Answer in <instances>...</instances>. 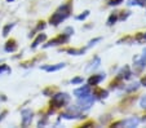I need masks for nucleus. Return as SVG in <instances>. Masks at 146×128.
<instances>
[{"label":"nucleus","mask_w":146,"mask_h":128,"mask_svg":"<svg viewBox=\"0 0 146 128\" xmlns=\"http://www.w3.org/2000/svg\"><path fill=\"white\" fill-rule=\"evenodd\" d=\"M100 40H101V38H97V39H94V40H91V42L88 43V48H89V47H92V45H94L97 42H100Z\"/></svg>","instance_id":"a878e982"},{"label":"nucleus","mask_w":146,"mask_h":128,"mask_svg":"<svg viewBox=\"0 0 146 128\" xmlns=\"http://www.w3.org/2000/svg\"><path fill=\"white\" fill-rule=\"evenodd\" d=\"M131 75H132V72H131V69H129V66H124V67H121L120 69V71L118 72V78L120 79H129L131 78Z\"/></svg>","instance_id":"1a4fd4ad"},{"label":"nucleus","mask_w":146,"mask_h":128,"mask_svg":"<svg viewBox=\"0 0 146 128\" xmlns=\"http://www.w3.org/2000/svg\"><path fill=\"white\" fill-rule=\"evenodd\" d=\"M143 40H146V34H143Z\"/></svg>","instance_id":"c756f323"},{"label":"nucleus","mask_w":146,"mask_h":128,"mask_svg":"<svg viewBox=\"0 0 146 128\" xmlns=\"http://www.w3.org/2000/svg\"><path fill=\"white\" fill-rule=\"evenodd\" d=\"M21 115H22V125H23V127L30 125L31 122H33V115H34L33 111H31V110H29V109H25V110H22Z\"/></svg>","instance_id":"0eeeda50"},{"label":"nucleus","mask_w":146,"mask_h":128,"mask_svg":"<svg viewBox=\"0 0 146 128\" xmlns=\"http://www.w3.org/2000/svg\"><path fill=\"white\" fill-rule=\"evenodd\" d=\"M65 52L70 53V54H74V56H79V54H83L86 52V49H75V48H70V49H65Z\"/></svg>","instance_id":"dca6fc26"},{"label":"nucleus","mask_w":146,"mask_h":128,"mask_svg":"<svg viewBox=\"0 0 146 128\" xmlns=\"http://www.w3.org/2000/svg\"><path fill=\"white\" fill-rule=\"evenodd\" d=\"M118 18H119V16H118V13H113L110 17H109V20H108V25L109 26H113L114 23L118 21Z\"/></svg>","instance_id":"f3484780"},{"label":"nucleus","mask_w":146,"mask_h":128,"mask_svg":"<svg viewBox=\"0 0 146 128\" xmlns=\"http://www.w3.org/2000/svg\"><path fill=\"white\" fill-rule=\"evenodd\" d=\"M45 39H47V35H45V34H39V35L36 36V39L34 40V43H33V45H31V48H36L39 44H40V43L44 42Z\"/></svg>","instance_id":"ddd939ff"},{"label":"nucleus","mask_w":146,"mask_h":128,"mask_svg":"<svg viewBox=\"0 0 146 128\" xmlns=\"http://www.w3.org/2000/svg\"><path fill=\"white\" fill-rule=\"evenodd\" d=\"M100 64H101V60H100V57H94L93 61H92L91 64H89V66H87L86 71H87V72H89V71H92V70H96L97 67L100 66Z\"/></svg>","instance_id":"9b49d317"},{"label":"nucleus","mask_w":146,"mask_h":128,"mask_svg":"<svg viewBox=\"0 0 146 128\" xmlns=\"http://www.w3.org/2000/svg\"><path fill=\"white\" fill-rule=\"evenodd\" d=\"M61 117L65 118V119H78V118H83L78 107H70V109H67L65 113H62V115H61Z\"/></svg>","instance_id":"20e7f679"},{"label":"nucleus","mask_w":146,"mask_h":128,"mask_svg":"<svg viewBox=\"0 0 146 128\" xmlns=\"http://www.w3.org/2000/svg\"><path fill=\"white\" fill-rule=\"evenodd\" d=\"M62 67H65V64H57V65H52V66H43L41 69L48 72H52V71H58V70H61Z\"/></svg>","instance_id":"f8f14e48"},{"label":"nucleus","mask_w":146,"mask_h":128,"mask_svg":"<svg viewBox=\"0 0 146 128\" xmlns=\"http://www.w3.org/2000/svg\"><path fill=\"white\" fill-rule=\"evenodd\" d=\"M123 0H110L109 1V5H119Z\"/></svg>","instance_id":"b1692460"},{"label":"nucleus","mask_w":146,"mask_h":128,"mask_svg":"<svg viewBox=\"0 0 146 128\" xmlns=\"http://www.w3.org/2000/svg\"><path fill=\"white\" fill-rule=\"evenodd\" d=\"M129 5H145L146 0H129Z\"/></svg>","instance_id":"a211bd4d"},{"label":"nucleus","mask_w":146,"mask_h":128,"mask_svg":"<svg viewBox=\"0 0 146 128\" xmlns=\"http://www.w3.org/2000/svg\"><path fill=\"white\" fill-rule=\"evenodd\" d=\"M141 84H142L143 87H146V76H145V78H142V80H141Z\"/></svg>","instance_id":"cd10ccee"},{"label":"nucleus","mask_w":146,"mask_h":128,"mask_svg":"<svg viewBox=\"0 0 146 128\" xmlns=\"http://www.w3.org/2000/svg\"><path fill=\"white\" fill-rule=\"evenodd\" d=\"M70 100V96L67 95V93H57V95H54L52 97V100H50V106H53V107H62V106L67 105V102H69Z\"/></svg>","instance_id":"f03ea898"},{"label":"nucleus","mask_w":146,"mask_h":128,"mask_svg":"<svg viewBox=\"0 0 146 128\" xmlns=\"http://www.w3.org/2000/svg\"><path fill=\"white\" fill-rule=\"evenodd\" d=\"M13 23H9V25H7V26H4V29H3V35L4 36H7L9 34V31L12 30V29H13Z\"/></svg>","instance_id":"6ab92c4d"},{"label":"nucleus","mask_w":146,"mask_h":128,"mask_svg":"<svg viewBox=\"0 0 146 128\" xmlns=\"http://www.w3.org/2000/svg\"><path fill=\"white\" fill-rule=\"evenodd\" d=\"M74 95L76 96V97H83V96L91 95V87L89 86L80 87V88H78V89H75L74 91Z\"/></svg>","instance_id":"6e6552de"},{"label":"nucleus","mask_w":146,"mask_h":128,"mask_svg":"<svg viewBox=\"0 0 146 128\" xmlns=\"http://www.w3.org/2000/svg\"><path fill=\"white\" fill-rule=\"evenodd\" d=\"M88 16H89V11H86V12H84V13H83V14H79V16L76 17V20H78V21L86 20V18H87V17H88Z\"/></svg>","instance_id":"412c9836"},{"label":"nucleus","mask_w":146,"mask_h":128,"mask_svg":"<svg viewBox=\"0 0 146 128\" xmlns=\"http://www.w3.org/2000/svg\"><path fill=\"white\" fill-rule=\"evenodd\" d=\"M72 84H79V83H83V78H74L71 80Z\"/></svg>","instance_id":"393cba45"},{"label":"nucleus","mask_w":146,"mask_h":128,"mask_svg":"<svg viewBox=\"0 0 146 128\" xmlns=\"http://www.w3.org/2000/svg\"><path fill=\"white\" fill-rule=\"evenodd\" d=\"M138 123H140L138 118L132 117V118H128V119H125V120H120V122L114 123L113 127H128V128H132V127H136Z\"/></svg>","instance_id":"7ed1b4c3"},{"label":"nucleus","mask_w":146,"mask_h":128,"mask_svg":"<svg viewBox=\"0 0 146 128\" xmlns=\"http://www.w3.org/2000/svg\"><path fill=\"white\" fill-rule=\"evenodd\" d=\"M65 34H66V35H71V34H74V30H72V29L71 27H67L66 29V30H65Z\"/></svg>","instance_id":"bb28decb"},{"label":"nucleus","mask_w":146,"mask_h":128,"mask_svg":"<svg viewBox=\"0 0 146 128\" xmlns=\"http://www.w3.org/2000/svg\"><path fill=\"white\" fill-rule=\"evenodd\" d=\"M93 96L98 98H106L108 97V91H104V89H100V88H96L93 91Z\"/></svg>","instance_id":"2eb2a0df"},{"label":"nucleus","mask_w":146,"mask_h":128,"mask_svg":"<svg viewBox=\"0 0 146 128\" xmlns=\"http://www.w3.org/2000/svg\"><path fill=\"white\" fill-rule=\"evenodd\" d=\"M140 106H141L142 109H145V110H146V95L140 100Z\"/></svg>","instance_id":"5701e85b"},{"label":"nucleus","mask_w":146,"mask_h":128,"mask_svg":"<svg viewBox=\"0 0 146 128\" xmlns=\"http://www.w3.org/2000/svg\"><path fill=\"white\" fill-rule=\"evenodd\" d=\"M89 125H93V123H87V124H84L83 127H86V128H88Z\"/></svg>","instance_id":"c85d7f7f"},{"label":"nucleus","mask_w":146,"mask_h":128,"mask_svg":"<svg viewBox=\"0 0 146 128\" xmlns=\"http://www.w3.org/2000/svg\"><path fill=\"white\" fill-rule=\"evenodd\" d=\"M7 1H8V3H11V1H13V0H7Z\"/></svg>","instance_id":"7c9ffc66"},{"label":"nucleus","mask_w":146,"mask_h":128,"mask_svg":"<svg viewBox=\"0 0 146 128\" xmlns=\"http://www.w3.org/2000/svg\"><path fill=\"white\" fill-rule=\"evenodd\" d=\"M16 49H17L16 40H13V39L8 40V42H7V44H5V50H7V52H14Z\"/></svg>","instance_id":"4468645a"},{"label":"nucleus","mask_w":146,"mask_h":128,"mask_svg":"<svg viewBox=\"0 0 146 128\" xmlns=\"http://www.w3.org/2000/svg\"><path fill=\"white\" fill-rule=\"evenodd\" d=\"M66 42H69V35H66V34H62V35H58L57 38H54V39L49 40V42H48L47 44L44 45V47H45V48H48V47H53V45L65 44Z\"/></svg>","instance_id":"39448f33"},{"label":"nucleus","mask_w":146,"mask_h":128,"mask_svg":"<svg viewBox=\"0 0 146 128\" xmlns=\"http://www.w3.org/2000/svg\"><path fill=\"white\" fill-rule=\"evenodd\" d=\"M3 72H11V69L7 65H1L0 66V74H3Z\"/></svg>","instance_id":"4be33fe9"},{"label":"nucleus","mask_w":146,"mask_h":128,"mask_svg":"<svg viewBox=\"0 0 146 128\" xmlns=\"http://www.w3.org/2000/svg\"><path fill=\"white\" fill-rule=\"evenodd\" d=\"M78 98H79L78 103H79V106L82 109H89L92 106V103L94 102V97L91 96V95L83 96V97H78Z\"/></svg>","instance_id":"423d86ee"},{"label":"nucleus","mask_w":146,"mask_h":128,"mask_svg":"<svg viewBox=\"0 0 146 128\" xmlns=\"http://www.w3.org/2000/svg\"><path fill=\"white\" fill-rule=\"evenodd\" d=\"M70 13H71V4L70 3L64 4V5H61L60 8L52 14V17L49 18V22L52 23V25L57 26V25H60L62 21L66 20L67 17L70 16Z\"/></svg>","instance_id":"f257e3e1"},{"label":"nucleus","mask_w":146,"mask_h":128,"mask_svg":"<svg viewBox=\"0 0 146 128\" xmlns=\"http://www.w3.org/2000/svg\"><path fill=\"white\" fill-rule=\"evenodd\" d=\"M105 79V74H98V75H93L88 79V84L89 86H97L100 82H102Z\"/></svg>","instance_id":"9d476101"},{"label":"nucleus","mask_w":146,"mask_h":128,"mask_svg":"<svg viewBox=\"0 0 146 128\" xmlns=\"http://www.w3.org/2000/svg\"><path fill=\"white\" fill-rule=\"evenodd\" d=\"M138 87H140V84H138V83L131 84L129 87H127V88H125V91H127V92H132V91H136V89H137Z\"/></svg>","instance_id":"aec40b11"}]
</instances>
